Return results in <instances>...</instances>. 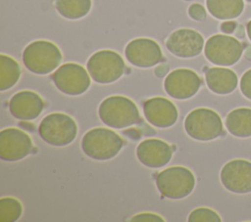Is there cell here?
Returning a JSON list of instances; mask_svg holds the SVG:
<instances>
[{"mask_svg": "<svg viewBox=\"0 0 251 222\" xmlns=\"http://www.w3.org/2000/svg\"><path fill=\"white\" fill-rule=\"evenodd\" d=\"M98 114L105 125L115 129H123L141 122L139 111L133 101L120 95L103 100Z\"/></svg>", "mask_w": 251, "mask_h": 222, "instance_id": "6da1fadb", "label": "cell"}, {"mask_svg": "<svg viewBox=\"0 0 251 222\" xmlns=\"http://www.w3.org/2000/svg\"><path fill=\"white\" fill-rule=\"evenodd\" d=\"M80 146L88 157L96 160H108L120 153L124 141L116 132L108 128L97 127L83 135Z\"/></svg>", "mask_w": 251, "mask_h": 222, "instance_id": "7a4b0ae2", "label": "cell"}, {"mask_svg": "<svg viewBox=\"0 0 251 222\" xmlns=\"http://www.w3.org/2000/svg\"><path fill=\"white\" fill-rule=\"evenodd\" d=\"M62 61L60 49L46 40H36L28 44L23 52L25 67L35 74H47L58 67Z\"/></svg>", "mask_w": 251, "mask_h": 222, "instance_id": "3957f363", "label": "cell"}, {"mask_svg": "<svg viewBox=\"0 0 251 222\" xmlns=\"http://www.w3.org/2000/svg\"><path fill=\"white\" fill-rule=\"evenodd\" d=\"M38 134L45 143L54 147H64L75 139L77 126L70 115L54 112L46 115L41 120Z\"/></svg>", "mask_w": 251, "mask_h": 222, "instance_id": "277c9868", "label": "cell"}, {"mask_svg": "<svg viewBox=\"0 0 251 222\" xmlns=\"http://www.w3.org/2000/svg\"><path fill=\"white\" fill-rule=\"evenodd\" d=\"M156 186L163 197L180 200L192 193L195 177L186 167L171 166L156 176Z\"/></svg>", "mask_w": 251, "mask_h": 222, "instance_id": "5b68a950", "label": "cell"}, {"mask_svg": "<svg viewBox=\"0 0 251 222\" xmlns=\"http://www.w3.org/2000/svg\"><path fill=\"white\" fill-rule=\"evenodd\" d=\"M184 129L188 136L197 141H211L223 133V122L213 110L199 108L191 111L184 119Z\"/></svg>", "mask_w": 251, "mask_h": 222, "instance_id": "8992f818", "label": "cell"}, {"mask_svg": "<svg viewBox=\"0 0 251 222\" xmlns=\"http://www.w3.org/2000/svg\"><path fill=\"white\" fill-rule=\"evenodd\" d=\"M87 71L91 78L100 84H110L117 81L125 72L126 65L117 52L101 50L87 61Z\"/></svg>", "mask_w": 251, "mask_h": 222, "instance_id": "52a82bcc", "label": "cell"}, {"mask_svg": "<svg viewBox=\"0 0 251 222\" xmlns=\"http://www.w3.org/2000/svg\"><path fill=\"white\" fill-rule=\"evenodd\" d=\"M51 79L58 90L70 96L81 95L90 86V77L86 69L75 63L61 66L51 75Z\"/></svg>", "mask_w": 251, "mask_h": 222, "instance_id": "ba28073f", "label": "cell"}, {"mask_svg": "<svg viewBox=\"0 0 251 222\" xmlns=\"http://www.w3.org/2000/svg\"><path fill=\"white\" fill-rule=\"evenodd\" d=\"M242 50V45L236 38L216 34L207 40L204 53L208 61L212 64L227 67L239 61Z\"/></svg>", "mask_w": 251, "mask_h": 222, "instance_id": "9c48e42d", "label": "cell"}, {"mask_svg": "<svg viewBox=\"0 0 251 222\" xmlns=\"http://www.w3.org/2000/svg\"><path fill=\"white\" fill-rule=\"evenodd\" d=\"M201 86L199 75L188 68H177L171 71L164 81L166 93L176 100L193 97Z\"/></svg>", "mask_w": 251, "mask_h": 222, "instance_id": "30bf717a", "label": "cell"}, {"mask_svg": "<svg viewBox=\"0 0 251 222\" xmlns=\"http://www.w3.org/2000/svg\"><path fill=\"white\" fill-rule=\"evenodd\" d=\"M32 141L23 130L6 128L0 132V157L5 161H18L32 151Z\"/></svg>", "mask_w": 251, "mask_h": 222, "instance_id": "8fae6325", "label": "cell"}, {"mask_svg": "<svg viewBox=\"0 0 251 222\" xmlns=\"http://www.w3.org/2000/svg\"><path fill=\"white\" fill-rule=\"evenodd\" d=\"M126 60L134 67L148 68L163 61V54L159 44L149 38L131 40L125 49Z\"/></svg>", "mask_w": 251, "mask_h": 222, "instance_id": "7c38bea8", "label": "cell"}, {"mask_svg": "<svg viewBox=\"0 0 251 222\" xmlns=\"http://www.w3.org/2000/svg\"><path fill=\"white\" fill-rule=\"evenodd\" d=\"M221 181L224 187L235 194L251 192V162L234 159L226 162L221 170Z\"/></svg>", "mask_w": 251, "mask_h": 222, "instance_id": "4fadbf2b", "label": "cell"}, {"mask_svg": "<svg viewBox=\"0 0 251 222\" xmlns=\"http://www.w3.org/2000/svg\"><path fill=\"white\" fill-rule=\"evenodd\" d=\"M203 36L196 30L180 28L174 31L166 41L167 49L179 58H193L203 49Z\"/></svg>", "mask_w": 251, "mask_h": 222, "instance_id": "5bb4252c", "label": "cell"}, {"mask_svg": "<svg viewBox=\"0 0 251 222\" xmlns=\"http://www.w3.org/2000/svg\"><path fill=\"white\" fill-rule=\"evenodd\" d=\"M143 113L147 121L158 128H169L177 120V110L168 99L154 97L143 104Z\"/></svg>", "mask_w": 251, "mask_h": 222, "instance_id": "9a60e30c", "label": "cell"}, {"mask_svg": "<svg viewBox=\"0 0 251 222\" xmlns=\"http://www.w3.org/2000/svg\"><path fill=\"white\" fill-rule=\"evenodd\" d=\"M136 156L143 165L150 168H160L170 162L173 156V150L165 141L150 138L138 144Z\"/></svg>", "mask_w": 251, "mask_h": 222, "instance_id": "2e32d148", "label": "cell"}, {"mask_svg": "<svg viewBox=\"0 0 251 222\" xmlns=\"http://www.w3.org/2000/svg\"><path fill=\"white\" fill-rule=\"evenodd\" d=\"M44 109L42 98L33 91H20L9 102V110L14 117L20 120H33Z\"/></svg>", "mask_w": 251, "mask_h": 222, "instance_id": "e0dca14e", "label": "cell"}, {"mask_svg": "<svg viewBox=\"0 0 251 222\" xmlns=\"http://www.w3.org/2000/svg\"><path fill=\"white\" fill-rule=\"evenodd\" d=\"M208 88L219 95H226L233 92L237 86V76L229 68L211 67L205 73Z\"/></svg>", "mask_w": 251, "mask_h": 222, "instance_id": "ac0fdd59", "label": "cell"}, {"mask_svg": "<svg viewBox=\"0 0 251 222\" xmlns=\"http://www.w3.org/2000/svg\"><path fill=\"white\" fill-rule=\"evenodd\" d=\"M226 126L235 137L251 136V109L239 108L231 111L226 118Z\"/></svg>", "mask_w": 251, "mask_h": 222, "instance_id": "d6986e66", "label": "cell"}, {"mask_svg": "<svg viewBox=\"0 0 251 222\" xmlns=\"http://www.w3.org/2000/svg\"><path fill=\"white\" fill-rule=\"evenodd\" d=\"M209 13L219 20L237 18L243 11V0H206Z\"/></svg>", "mask_w": 251, "mask_h": 222, "instance_id": "ffe728a7", "label": "cell"}, {"mask_svg": "<svg viewBox=\"0 0 251 222\" xmlns=\"http://www.w3.org/2000/svg\"><path fill=\"white\" fill-rule=\"evenodd\" d=\"M58 13L69 20H78L85 17L91 9V0H56Z\"/></svg>", "mask_w": 251, "mask_h": 222, "instance_id": "44dd1931", "label": "cell"}, {"mask_svg": "<svg viewBox=\"0 0 251 222\" xmlns=\"http://www.w3.org/2000/svg\"><path fill=\"white\" fill-rule=\"evenodd\" d=\"M21 76L19 64L7 55H0V91L12 88Z\"/></svg>", "mask_w": 251, "mask_h": 222, "instance_id": "7402d4cb", "label": "cell"}, {"mask_svg": "<svg viewBox=\"0 0 251 222\" xmlns=\"http://www.w3.org/2000/svg\"><path fill=\"white\" fill-rule=\"evenodd\" d=\"M22 213L23 206L17 199L5 197L0 200V222H15Z\"/></svg>", "mask_w": 251, "mask_h": 222, "instance_id": "603a6c76", "label": "cell"}, {"mask_svg": "<svg viewBox=\"0 0 251 222\" xmlns=\"http://www.w3.org/2000/svg\"><path fill=\"white\" fill-rule=\"evenodd\" d=\"M189 222H221L222 219L220 215L206 207H200L194 209L188 216Z\"/></svg>", "mask_w": 251, "mask_h": 222, "instance_id": "cb8c5ba5", "label": "cell"}, {"mask_svg": "<svg viewBox=\"0 0 251 222\" xmlns=\"http://www.w3.org/2000/svg\"><path fill=\"white\" fill-rule=\"evenodd\" d=\"M240 90L247 99L251 100V68L242 75L240 79Z\"/></svg>", "mask_w": 251, "mask_h": 222, "instance_id": "d4e9b609", "label": "cell"}, {"mask_svg": "<svg viewBox=\"0 0 251 222\" xmlns=\"http://www.w3.org/2000/svg\"><path fill=\"white\" fill-rule=\"evenodd\" d=\"M132 222H149V221H153V222H164L165 220L157 214L151 213V212H143V213H139L136 214L135 216H133L131 218Z\"/></svg>", "mask_w": 251, "mask_h": 222, "instance_id": "484cf974", "label": "cell"}, {"mask_svg": "<svg viewBox=\"0 0 251 222\" xmlns=\"http://www.w3.org/2000/svg\"><path fill=\"white\" fill-rule=\"evenodd\" d=\"M188 14L195 21H203L206 18V11L200 4H192L188 9Z\"/></svg>", "mask_w": 251, "mask_h": 222, "instance_id": "4316f807", "label": "cell"}, {"mask_svg": "<svg viewBox=\"0 0 251 222\" xmlns=\"http://www.w3.org/2000/svg\"><path fill=\"white\" fill-rule=\"evenodd\" d=\"M235 26H236V24L234 22H226L221 24V29H222V31H224L226 33H231L234 31Z\"/></svg>", "mask_w": 251, "mask_h": 222, "instance_id": "83f0119b", "label": "cell"}, {"mask_svg": "<svg viewBox=\"0 0 251 222\" xmlns=\"http://www.w3.org/2000/svg\"><path fill=\"white\" fill-rule=\"evenodd\" d=\"M247 34H248V37L249 39L251 40V21L248 22L247 24Z\"/></svg>", "mask_w": 251, "mask_h": 222, "instance_id": "f1b7e54d", "label": "cell"}, {"mask_svg": "<svg viewBox=\"0 0 251 222\" xmlns=\"http://www.w3.org/2000/svg\"><path fill=\"white\" fill-rule=\"evenodd\" d=\"M245 56H246V58H248V59H251V46H249V47L246 49V53H245Z\"/></svg>", "mask_w": 251, "mask_h": 222, "instance_id": "f546056e", "label": "cell"}, {"mask_svg": "<svg viewBox=\"0 0 251 222\" xmlns=\"http://www.w3.org/2000/svg\"><path fill=\"white\" fill-rule=\"evenodd\" d=\"M236 34L239 35V36H243L244 35V31H243V27L242 26L238 27V31L236 32Z\"/></svg>", "mask_w": 251, "mask_h": 222, "instance_id": "4dcf8cb0", "label": "cell"}, {"mask_svg": "<svg viewBox=\"0 0 251 222\" xmlns=\"http://www.w3.org/2000/svg\"><path fill=\"white\" fill-rule=\"evenodd\" d=\"M247 1H251V0H247Z\"/></svg>", "mask_w": 251, "mask_h": 222, "instance_id": "1f68e13d", "label": "cell"}, {"mask_svg": "<svg viewBox=\"0 0 251 222\" xmlns=\"http://www.w3.org/2000/svg\"><path fill=\"white\" fill-rule=\"evenodd\" d=\"M186 1H189V0H186Z\"/></svg>", "mask_w": 251, "mask_h": 222, "instance_id": "d6a6232c", "label": "cell"}]
</instances>
